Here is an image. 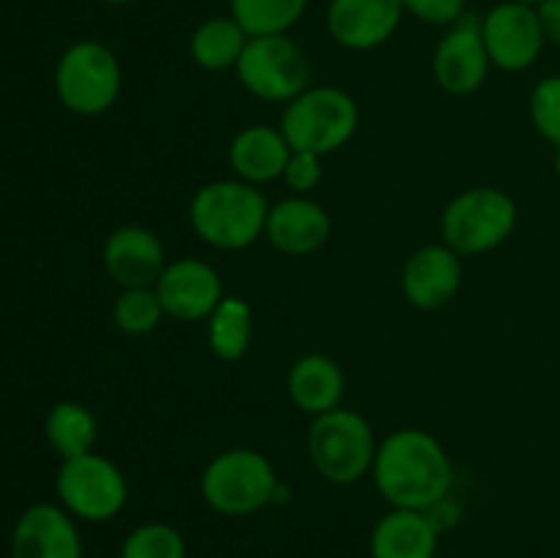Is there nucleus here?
<instances>
[{
    "mask_svg": "<svg viewBox=\"0 0 560 558\" xmlns=\"http://www.w3.org/2000/svg\"><path fill=\"white\" fill-rule=\"evenodd\" d=\"M517 3H528V5H539L541 0H517Z\"/></svg>",
    "mask_w": 560,
    "mask_h": 558,
    "instance_id": "nucleus-33",
    "label": "nucleus"
},
{
    "mask_svg": "<svg viewBox=\"0 0 560 558\" xmlns=\"http://www.w3.org/2000/svg\"><path fill=\"white\" fill-rule=\"evenodd\" d=\"M306 446L317 474L334 485H353L364 479L377 454L372 425L359 410L350 408H334L315 416Z\"/></svg>",
    "mask_w": 560,
    "mask_h": 558,
    "instance_id": "nucleus-3",
    "label": "nucleus"
},
{
    "mask_svg": "<svg viewBox=\"0 0 560 558\" xmlns=\"http://www.w3.org/2000/svg\"><path fill=\"white\" fill-rule=\"evenodd\" d=\"M200 490L213 512L241 518L268 507L277 496L279 481L266 454L255 449H228L206 465Z\"/></svg>",
    "mask_w": 560,
    "mask_h": 558,
    "instance_id": "nucleus-6",
    "label": "nucleus"
},
{
    "mask_svg": "<svg viewBox=\"0 0 560 558\" xmlns=\"http://www.w3.org/2000/svg\"><path fill=\"white\" fill-rule=\"evenodd\" d=\"M323 156L310 151H293L288 159V167H284V184L293 191L304 195V191H312L323 178Z\"/></svg>",
    "mask_w": 560,
    "mask_h": 558,
    "instance_id": "nucleus-28",
    "label": "nucleus"
},
{
    "mask_svg": "<svg viewBox=\"0 0 560 558\" xmlns=\"http://www.w3.org/2000/svg\"><path fill=\"white\" fill-rule=\"evenodd\" d=\"M481 38L490 63L501 71L530 69L547 42L536 5L517 3V0H503L487 11L481 20Z\"/></svg>",
    "mask_w": 560,
    "mask_h": 558,
    "instance_id": "nucleus-10",
    "label": "nucleus"
},
{
    "mask_svg": "<svg viewBox=\"0 0 560 558\" xmlns=\"http://www.w3.org/2000/svg\"><path fill=\"white\" fill-rule=\"evenodd\" d=\"M246 42H249V36L233 16H211L195 27L189 53L200 69L224 71L238 66Z\"/></svg>",
    "mask_w": 560,
    "mask_h": 558,
    "instance_id": "nucleus-21",
    "label": "nucleus"
},
{
    "mask_svg": "<svg viewBox=\"0 0 560 558\" xmlns=\"http://www.w3.org/2000/svg\"><path fill=\"white\" fill-rule=\"evenodd\" d=\"M113 315H115V326H118L120 332L131 334V337H142V334H151L153 328L159 326L164 310L156 290L131 288L118 295Z\"/></svg>",
    "mask_w": 560,
    "mask_h": 558,
    "instance_id": "nucleus-25",
    "label": "nucleus"
},
{
    "mask_svg": "<svg viewBox=\"0 0 560 558\" xmlns=\"http://www.w3.org/2000/svg\"><path fill=\"white\" fill-rule=\"evenodd\" d=\"M552 164H556V173L560 178V146H556V159H552Z\"/></svg>",
    "mask_w": 560,
    "mask_h": 558,
    "instance_id": "nucleus-31",
    "label": "nucleus"
},
{
    "mask_svg": "<svg viewBox=\"0 0 560 558\" xmlns=\"http://www.w3.org/2000/svg\"><path fill=\"white\" fill-rule=\"evenodd\" d=\"M530 120L552 146H560V74L545 77L530 93Z\"/></svg>",
    "mask_w": 560,
    "mask_h": 558,
    "instance_id": "nucleus-27",
    "label": "nucleus"
},
{
    "mask_svg": "<svg viewBox=\"0 0 560 558\" xmlns=\"http://www.w3.org/2000/svg\"><path fill=\"white\" fill-rule=\"evenodd\" d=\"M235 71L241 85L262 102H293L312 80L304 47L288 33L249 38Z\"/></svg>",
    "mask_w": 560,
    "mask_h": 558,
    "instance_id": "nucleus-7",
    "label": "nucleus"
},
{
    "mask_svg": "<svg viewBox=\"0 0 560 558\" xmlns=\"http://www.w3.org/2000/svg\"><path fill=\"white\" fill-rule=\"evenodd\" d=\"M288 394L299 410L320 416L339 408L345 394V372L334 359L323 353L301 356L288 375Z\"/></svg>",
    "mask_w": 560,
    "mask_h": 558,
    "instance_id": "nucleus-20",
    "label": "nucleus"
},
{
    "mask_svg": "<svg viewBox=\"0 0 560 558\" xmlns=\"http://www.w3.org/2000/svg\"><path fill=\"white\" fill-rule=\"evenodd\" d=\"M310 0H230V16L246 36H277L288 33L304 16Z\"/></svg>",
    "mask_w": 560,
    "mask_h": 558,
    "instance_id": "nucleus-23",
    "label": "nucleus"
},
{
    "mask_svg": "<svg viewBox=\"0 0 560 558\" xmlns=\"http://www.w3.org/2000/svg\"><path fill=\"white\" fill-rule=\"evenodd\" d=\"M120 558H186V542L173 525L145 523L126 536Z\"/></svg>",
    "mask_w": 560,
    "mask_h": 558,
    "instance_id": "nucleus-26",
    "label": "nucleus"
},
{
    "mask_svg": "<svg viewBox=\"0 0 560 558\" xmlns=\"http://www.w3.org/2000/svg\"><path fill=\"white\" fill-rule=\"evenodd\" d=\"M58 496L77 518L104 523L126 507L129 485L118 465L109 463L102 454L88 452L63 460V468L58 474Z\"/></svg>",
    "mask_w": 560,
    "mask_h": 558,
    "instance_id": "nucleus-9",
    "label": "nucleus"
},
{
    "mask_svg": "<svg viewBox=\"0 0 560 558\" xmlns=\"http://www.w3.org/2000/svg\"><path fill=\"white\" fill-rule=\"evenodd\" d=\"M490 66V55H487L485 38H481V22L474 16H463L454 22L432 58L438 85L454 96H468V93L479 91Z\"/></svg>",
    "mask_w": 560,
    "mask_h": 558,
    "instance_id": "nucleus-12",
    "label": "nucleus"
},
{
    "mask_svg": "<svg viewBox=\"0 0 560 558\" xmlns=\"http://www.w3.org/2000/svg\"><path fill=\"white\" fill-rule=\"evenodd\" d=\"M252 306L238 295H224L208 317V345L222 361H238L252 345Z\"/></svg>",
    "mask_w": 560,
    "mask_h": 558,
    "instance_id": "nucleus-22",
    "label": "nucleus"
},
{
    "mask_svg": "<svg viewBox=\"0 0 560 558\" xmlns=\"http://www.w3.org/2000/svg\"><path fill=\"white\" fill-rule=\"evenodd\" d=\"M293 153L282 129L273 126H246L230 142V167L246 184H271L282 178Z\"/></svg>",
    "mask_w": 560,
    "mask_h": 558,
    "instance_id": "nucleus-18",
    "label": "nucleus"
},
{
    "mask_svg": "<svg viewBox=\"0 0 560 558\" xmlns=\"http://www.w3.org/2000/svg\"><path fill=\"white\" fill-rule=\"evenodd\" d=\"M468 0H402L405 11L427 25H454L465 16Z\"/></svg>",
    "mask_w": 560,
    "mask_h": 558,
    "instance_id": "nucleus-29",
    "label": "nucleus"
},
{
    "mask_svg": "<svg viewBox=\"0 0 560 558\" xmlns=\"http://www.w3.org/2000/svg\"><path fill=\"white\" fill-rule=\"evenodd\" d=\"M102 3H109V5H124V3H131V0H102Z\"/></svg>",
    "mask_w": 560,
    "mask_h": 558,
    "instance_id": "nucleus-32",
    "label": "nucleus"
},
{
    "mask_svg": "<svg viewBox=\"0 0 560 558\" xmlns=\"http://www.w3.org/2000/svg\"><path fill=\"white\" fill-rule=\"evenodd\" d=\"M517 228V206L498 186H474L454 197L441 217L443 244L463 255L498 249Z\"/></svg>",
    "mask_w": 560,
    "mask_h": 558,
    "instance_id": "nucleus-5",
    "label": "nucleus"
},
{
    "mask_svg": "<svg viewBox=\"0 0 560 558\" xmlns=\"http://www.w3.org/2000/svg\"><path fill=\"white\" fill-rule=\"evenodd\" d=\"M268 202L246 181H213L197 189L189 219L195 233L217 249H246L266 233Z\"/></svg>",
    "mask_w": 560,
    "mask_h": 558,
    "instance_id": "nucleus-2",
    "label": "nucleus"
},
{
    "mask_svg": "<svg viewBox=\"0 0 560 558\" xmlns=\"http://www.w3.org/2000/svg\"><path fill=\"white\" fill-rule=\"evenodd\" d=\"M120 80L118 58L98 42H80L66 49L55 71L60 102L77 115L107 113L118 102Z\"/></svg>",
    "mask_w": 560,
    "mask_h": 558,
    "instance_id": "nucleus-8",
    "label": "nucleus"
},
{
    "mask_svg": "<svg viewBox=\"0 0 560 558\" xmlns=\"http://www.w3.org/2000/svg\"><path fill=\"white\" fill-rule=\"evenodd\" d=\"M153 290L162 301L164 315L186 323L208 321L224 299L222 277L217 268L195 257L167 263Z\"/></svg>",
    "mask_w": 560,
    "mask_h": 558,
    "instance_id": "nucleus-11",
    "label": "nucleus"
},
{
    "mask_svg": "<svg viewBox=\"0 0 560 558\" xmlns=\"http://www.w3.org/2000/svg\"><path fill=\"white\" fill-rule=\"evenodd\" d=\"M104 268L124 290L156 288L167 268L164 246L153 230L142 224H124L104 244Z\"/></svg>",
    "mask_w": 560,
    "mask_h": 558,
    "instance_id": "nucleus-14",
    "label": "nucleus"
},
{
    "mask_svg": "<svg viewBox=\"0 0 560 558\" xmlns=\"http://www.w3.org/2000/svg\"><path fill=\"white\" fill-rule=\"evenodd\" d=\"M372 476L394 509L430 512L446 501L454 481L446 449L424 430H397L377 446Z\"/></svg>",
    "mask_w": 560,
    "mask_h": 558,
    "instance_id": "nucleus-1",
    "label": "nucleus"
},
{
    "mask_svg": "<svg viewBox=\"0 0 560 558\" xmlns=\"http://www.w3.org/2000/svg\"><path fill=\"white\" fill-rule=\"evenodd\" d=\"M370 550L372 558H435V520L430 518V512L392 509L372 531Z\"/></svg>",
    "mask_w": 560,
    "mask_h": 558,
    "instance_id": "nucleus-19",
    "label": "nucleus"
},
{
    "mask_svg": "<svg viewBox=\"0 0 560 558\" xmlns=\"http://www.w3.org/2000/svg\"><path fill=\"white\" fill-rule=\"evenodd\" d=\"M463 284V263L446 244L421 246L402 268V293L419 310H441Z\"/></svg>",
    "mask_w": 560,
    "mask_h": 558,
    "instance_id": "nucleus-15",
    "label": "nucleus"
},
{
    "mask_svg": "<svg viewBox=\"0 0 560 558\" xmlns=\"http://www.w3.org/2000/svg\"><path fill=\"white\" fill-rule=\"evenodd\" d=\"M536 14H539V25L545 31L547 42L560 47V0H541L536 5Z\"/></svg>",
    "mask_w": 560,
    "mask_h": 558,
    "instance_id": "nucleus-30",
    "label": "nucleus"
},
{
    "mask_svg": "<svg viewBox=\"0 0 560 558\" xmlns=\"http://www.w3.org/2000/svg\"><path fill=\"white\" fill-rule=\"evenodd\" d=\"M11 558H82V542L63 509L36 503L16 523Z\"/></svg>",
    "mask_w": 560,
    "mask_h": 558,
    "instance_id": "nucleus-16",
    "label": "nucleus"
},
{
    "mask_svg": "<svg viewBox=\"0 0 560 558\" xmlns=\"http://www.w3.org/2000/svg\"><path fill=\"white\" fill-rule=\"evenodd\" d=\"M279 129L293 151L326 156L355 135L359 107L355 98L339 88H306L301 96L288 102Z\"/></svg>",
    "mask_w": 560,
    "mask_h": 558,
    "instance_id": "nucleus-4",
    "label": "nucleus"
},
{
    "mask_svg": "<svg viewBox=\"0 0 560 558\" xmlns=\"http://www.w3.org/2000/svg\"><path fill=\"white\" fill-rule=\"evenodd\" d=\"M405 14L402 0H331L326 27L339 47L375 49L386 44Z\"/></svg>",
    "mask_w": 560,
    "mask_h": 558,
    "instance_id": "nucleus-13",
    "label": "nucleus"
},
{
    "mask_svg": "<svg viewBox=\"0 0 560 558\" xmlns=\"http://www.w3.org/2000/svg\"><path fill=\"white\" fill-rule=\"evenodd\" d=\"M266 235L284 255L304 257L326 246L331 235V217L310 197H288L268 211Z\"/></svg>",
    "mask_w": 560,
    "mask_h": 558,
    "instance_id": "nucleus-17",
    "label": "nucleus"
},
{
    "mask_svg": "<svg viewBox=\"0 0 560 558\" xmlns=\"http://www.w3.org/2000/svg\"><path fill=\"white\" fill-rule=\"evenodd\" d=\"M47 441L63 460L88 454L96 443V419L80 403H60L47 416Z\"/></svg>",
    "mask_w": 560,
    "mask_h": 558,
    "instance_id": "nucleus-24",
    "label": "nucleus"
}]
</instances>
